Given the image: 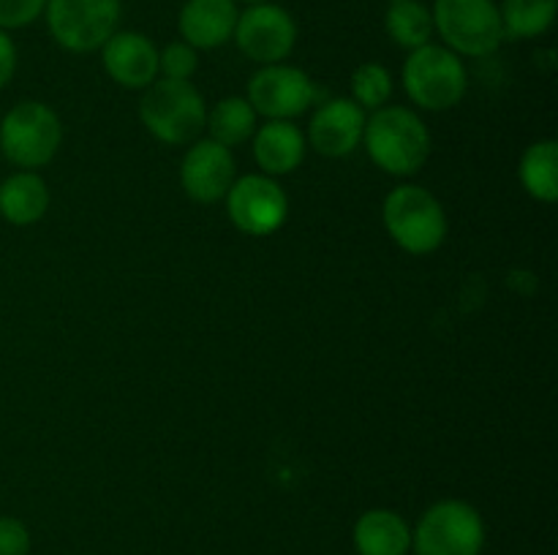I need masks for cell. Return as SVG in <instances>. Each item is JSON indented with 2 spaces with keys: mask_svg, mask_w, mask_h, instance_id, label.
<instances>
[{
  "mask_svg": "<svg viewBox=\"0 0 558 555\" xmlns=\"http://www.w3.org/2000/svg\"><path fill=\"white\" fill-rule=\"evenodd\" d=\"M245 98L256 114L267 120H294L319 98V87L303 69L289 63L259 65L248 79Z\"/></svg>",
  "mask_w": 558,
  "mask_h": 555,
  "instance_id": "cell-10",
  "label": "cell"
},
{
  "mask_svg": "<svg viewBox=\"0 0 558 555\" xmlns=\"http://www.w3.org/2000/svg\"><path fill=\"white\" fill-rule=\"evenodd\" d=\"M227 215L238 232L251 237L276 234L289 218V196L276 177L267 174H243L223 196Z\"/></svg>",
  "mask_w": 558,
  "mask_h": 555,
  "instance_id": "cell-9",
  "label": "cell"
},
{
  "mask_svg": "<svg viewBox=\"0 0 558 555\" xmlns=\"http://www.w3.org/2000/svg\"><path fill=\"white\" fill-rule=\"evenodd\" d=\"M98 52L109 79L125 90H145L158 79V47L145 33H112Z\"/></svg>",
  "mask_w": 558,
  "mask_h": 555,
  "instance_id": "cell-13",
  "label": "cell"
},
{
  "mask_svg": "<svg viewBox=\"0 0 558 555\" xmlns=\"http://www.w3.org/2000/svg\"><path fill=\"white\" fill-rule=\"evenodd\" d=\"M352 101L363 112H376L392 96V74L381 63H363L352 74Z\"/></svg>",
  "mask_w": 558,
  "mask_h": 555,
  "instance_id": "cell-23",
  "label": "cell"
},
{
  "mask_svg": "<svg viewBox=\"0 0 558 555\" xmlns=\"http://www.w3.org/2000/svg\"><path fill=\"white\" fill-rule=\"evenodd\" d=\"M412 550L414 555H483V515L469 501H436L412 528Z\"/></svg>",
  "mask_w": 558,
  "mask_h": 555,
  "instance_id": "cell-7",
  "label": "cell"
},
{
  "mask_svg": "<svg viewBox=\"0 0 558 555\" xmlns=\"http://www.w3.org/2000/svg\"><path fill=\"white\" fill-rule=\"evenodd\" d=\"M234 3H245V5H256V3H270V0H234Z\"/></svg>",
  "mask_w": 558,
  "mask_h": 555,
  "instance_id": "cell-28",
  "label": "cell"
},
{
  "mask_svg": "<svg viewBox=\"0 0 558 555\" xmlns=\"http://www.w3.org/2000/svg\"><path fill=\"white\" fill-rule=\"evenodd\" d=\"M33 539L20 517H0V555H31Z\"/></svg>",
  "mask_w": 558,
  "mask_h": 555,
  "instance_id": "cell-26",
  "label": "cell"
},
{
  "mask_svg": "<svg viewBox=\"0 0 558 555\" xmlns=\"http://www.w3.org/2000/svg\"><path fill=\"white\" fill-rule=\"evenodd\" d=\"M238 3L234 0H185L178 14L180 41L199 49H221L232 41L238 25Z\"/></svg>",
  "mask_w": 558,
  "mask_h": 555,
  "instance_id": "cell-15",
  "label": "cell"
},
{
  "mask_svg": "<svg viewBox=\"0 0 558 555\" xmlns=\"http://www.w3.org/2000/svg\"><path fill=\"white\" fill-rule=\"evenodd\" d=\"M234 44L248 60L259 65L283 63L298 47V22L283 5L256 3L245 5L234 25Z\"/></svg>",
  "mask_w": 558,
  "mask_h": 555,
  "instance_id": "cell-11",
  "label": "cell"
},
{
  "mask_svg": "<svg viewBox=\"0 0 558 555\" xmlns=\"http://www.w3.org/2000/svg\"><path fill=\"white\" fill-rule=\"evenodd\" d=\"M251 139H254V158L262 174L276 180L300 169L308 152L305 134L292 120H267L265 125H256Z\"/></svg>",
  "mask_w": 558,
  "mask_h": 555,
  "instance_id": "cell-16",
  "label": "cell"
},
{
  "mask_svg": "<svg viewBox=\"0 0 558 555\" xmlns=\"http://www.w3.org/2000/svg\"><path fill=\"white\" fill-rule=\"evenodd\" d=\"M434 33L458 58H488L505 44L496 0H434Z\"/></svg>",
  "mask_w": 558,
  "mask_h": 555,
  "instance_id": "cell-5",
  "label": "cell"
},
{
  "mask_svg": "<svg viewBox=\"0 0 558 555\" xmlns=\"http://www.w3.org/2000/svg\"><path fill=\"white\" fill-rule=\"evenodd\" d=\"M387 234L401 250L428 256L447 239V212L441 201L423 185H398L387 194L381 207Z\"/></svg>",
  "mask_w": 558,
  "mask_h": 555,
  "instance_id": "cell-3",
  "label": "cell"
},
{
  "mask_svg": "<svg viewBox=\"0 0 558 555\" xmlns=\"http://www.w3.org/2000/svg\"><path fill=\"white\" fill-rule=\"evenodd\" d=\"M238 180V163L229 147L213 139H199L180 161V188L199 205H216Z\"/></svg>",
  "mask_w": 558,
  "mask_h": 555,
  "instance_id": "cell-12",
  "label": "cell"
},
{
  "mask_svg": "<svg viewBox=\"0 0 558 555\" xmlns=\"http://www.w3.org/2000/svg\"><path fill=\"white\" fill-rule=\"evenodd\" d=\"M385 30L392 44L407 52L425 47L434 38V16L423 0H398L387 5Z\"/></svg>",
  "mask_w": 558,
  "mask_h": 555,
  "instance_id": "cell-21",
  "label": "cell"
},
{
  "mask_svg": "<svg viewBox=\"0 0 558 555\" xmlns=\"http://www.w3.org/2000/svg\"><path fill=\"white\" fill-rule=\"evenodd\" d=\"M140 120L147 134L169 147L196 141L205 131L207 103L191 79H163L158 76L140 101Z\"/></svg>",
  "mask_w": 558,
  "mask_h": 555,
  "instance_id": "cell-2",
  "label": "cell"
},
{
  "mask_svg": "<svg viewBox=\"0 0 558 555\" xmlns=\"http://www.w3.org/2000/svg\"><path fill=\"white\" fill-rule=\"evenodd\" d=\"M256 118L254 107L248 103V98L243 96H229L221 98L213 109H207V123L205 128L210 131V139L218 141L223 147H238L254 136L256 131Z\"/></svg>",
  "mask_w": 558,
  "mask_h": 555,
  "instance_id": "cell-20",
  "label": "cell"
},
{
  "mask_svg": "<svg viewBox=\"0 0 558 555\" xmlns=\"http://www.w3.org/2000/svg\"><path fill=\"white\" fill-rule=\"evenodd\" d=\"M352 544L357 555H409L412 553V526L398 511L368 509L352 528Z\"/></svg>",
  "mask_w": 558,
  "mask_h": 555,
  "instance_id": "cell-17",
  "label": "cell"
},
{
  "mask_svg": "<svg viewBox=\"0 0 558 555\" xmlns=\"http://www.w3.org/2000/svg\"><path fill=\"white\" fill-rule=\"evenodd\" d=\"M521 185L532 199L554 205L558 199V145L556 139H539L521 156Z\"/></svg>",
  "mask_w": 558,
  "mask_h": 555,
  "instance_id": "cell-19",
  "label": "cell"
},
{
  "mask_svg": "<svg viewBox=\"0 0 558 555\" xmlns=\"http://www.w3.org/2000/svg\"><path fill=\"white\" fill-rule=\"evenodd\" d=\"M390 3H398V0H390Z\"/></svg>",
  "mask_w": 558,
  "mask_h": 555,
  "instance_id": "cell-29",
  "label": "cell"
},
{
  "mask_svg": "<svg viewBox=\"0 0 558 555\" xmlns=\"http://www.w3.org/2000/svg\"><path fill=\"white\" fill-rule=\"evenodd\" d=\"M363 109L352 98H330L311 118L305 141L325 158H347L363 145Z\"/></svg>",
  "mask_w": 558,
  "mask_h": 555,
  "instance_id": "cell-14",
  "label": "cell"
},
{
  "mask_svg": "<svg viewBox=\"0 0 558 555\" xmlns=\"http://www.w3.org/2000/svg\"><path fill=\"white\" fill-rule=\"evenodd\" d=\"M47 0H0V30H20L44 14Z\"/></svg>",
  "mask_w": 558,
  "mask_h": 555,
  "instance_id": "cell-25",
  "label": "cell"
},
{
  "mask_svg": "<svg viewBox=\"0 0 558 555\" xmlns=\"http://www.w3.org/2000/svg\"><path fill=\"white\" fill-rule=\"evenodd\" d=\"M49 210V188L38 172L9 174L0 183V218L11 226H33Z\"/></svg>",
  "mask_w": 558,
  "mask_h": 555,
  "instance_id": "cell-18",
  "label": "cell"
},
{
  "mask_svg": "<svg viewBox=\"0 0 558 555\" xmlns=\"http://www.w3.org/2000/svg\"><path fill=\"white\" fill-rule=\"evenodd\" d=\"M16 74V44L9 30H0V90L9 87Z\"/></svg>",
  "mask_w": 558,
  "mask_h": 555,
  "instance_id": "cell-27",
  "label": "cell"
},
{
  "mask_svg": "<svg viewBox=\"0 0 558 555\" xmlns=\"http://www.w3.org/2000/svg\"><path fill=\"white\" fill-rule=\"evenodd\" d=\"M505 38H539L554 27L558 0H501L499 3Z\"/></svg>",
  "mask_w": 558,
  "mask_h": 555,
  "instance_id": "cell-22",
  "label": "cell"
},
{
  "mask_svg": "<svg viewBox=\"0 0 558 555\" xmlns=\"http://www.w3.org/2000/svg\"><path fill=\"white\" fill-rule=\"evenodd\" d=\"M199 69V52L185 41H172L158 49V76L163 79H191Z\"/></svg>",
  "mask_w": 558,
  "mask_h": 555,
  "instance_id": "cell-24",
  "label": "cell"
},
{
  "mask_svg": "<svg viewBox=\"0 0 558 555\" xmlns=\"http://www.w3.org/2000/svg\"><path fill=\"white\" fill-rule=\"evenodd\" d=\"M401 82L414 107L425 112H447L466 96L469 71L463 58L450 52L445 44L430 41L409 52Z\"/></svg>",
  "mask_w": 558,
  "mask_h": 555,
  "instance_id": "cell-4",
  "label": "cell"
},
{
  "mask_svg": "<svg viewBox=\"0 0 558 555\" xmlns=\"http://www.w3.org/2000/svg\"><path fill=\"white\" fill-rule=\"evenodd\" d=\"M120 0H47L44 20L52 41L74 54L98 52L118 33Z\"/></svg>",
  "mask_w": 558,
  "mask_h": 555,
  "instance_id": "cell-8",
  "label": "cell"
},
{
  "mask_svg": "<svg viewBox=\"0 0 558 555\" xmlns=\"http://www.w3.org/2000/svg\"><path fill=\"white\" fill-rule=\"evenodd\" d=\"M363 145L381 172L412 177L430 158V131L414 109L385 103L365 118Z\"/></svg>",
  "mask_w": 558,
  "mask_h": 555,
  "instance_id": "cell-1",
  "label": "cell"
},
{
  "mask_svg": "<svg viewBox=\"0 0 558 555\" xmlns=\"http://www.w3.org/2000/svg\"><path fill=\"white\" fill-rule=\"evenodd\" d=\"M60 145L63 123L47 103L20 101L0 120V152L14 166L36 172L58 156Z\"/></svg>",
  "mask_w": 558,
  "mask_h": 555,
  "instance_id": "cell-6",
  "label": "cell"
}]
</instances>
